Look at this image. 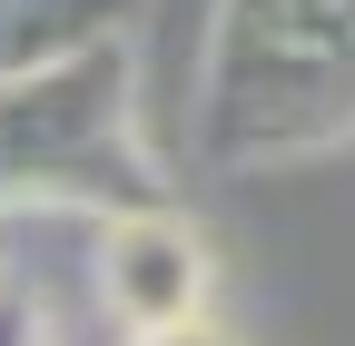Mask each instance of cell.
<instances>
[{
  "label": "cell",
  "instance_id": "277c9868",
  "mask_svg": "<svg viewBox=\"0 0 355 346\" xmlns=\"http://www.w3.org/2000/svg\"><path fill=\"white\" fill-rule=\"evenodd\" d=\"M109 10L119 0H0V79L60 60V50H79V40H99Z\"/></svg>",
  "mask_w": 355,
  "mask_h": 346
},
{
  "label": "cell",
  "instance_id": "8992f818",
  "mask_svg": "<svg viewBox=\"0 0 355 346\" xmlns=\"http://www.w3.org/2000/svg\"><path fill=\"white\" fill-rule=\"evenodd\" d=\"M119 346H217V336L188 317V327H139V336H119Z\"/></svg>",
  "mask_w": 355,
  "mask_h": 346
},
{
  "label": "cell",
  "instance_id": "3957f363",
  "mask_svg": "<svg viewBox=\"0 0 355 346\" xmlns=\"http://www.w3.org/2000/svg\"><path fill=\"white\" fill-rule=\"evenodd\" d=\"M99 307L119 317V336L139 327H188L207 307V247L188 218L168 208H119L99 228Z\"/></svg>",
  "mask_w": 355,
  "mask_h": 346
},
{
  "label": "cell",
  "instance_id": "5b68a950",
  "mask_svg": "<svg viewBox=\"0 0 355 346\" xmlns=\"http://www.w3.org/2000/svg\"><path fill=\"white\" fill-rule=\"evenodd\" d=\"M0 346H50V307L20 267H0Z\"/></svg>",
  "mask_w": 355,
  "mask_h": 346
},
{
  "label": "cell",
  "instance_id": "6da1fadb",
  "mask_svg": "<svg viewBox=\"0 0 355 346\" xmlns=\"http://www.w3.org/2000/svg\"><path fill=\"white\" fill-rule=\"evenodd\" d=\"M198 139L227 168L355 139V0H227Z\"/></svg>",
  "mask_w": 355,
  "mask_h": 346
},
{
  "label": "cell",
  "instance_id": "7a4b0ae2",
  "mask_svg": "<svg viewBox=\"0 0 355 346\" xmlns=\"http://www.w3.org/2000/svg\"><path fill=\"white\" fill-rule=\"evenodd\" d=\"M0 208H148L128 139V50L109 30L0 79Z\"/></svg>",
  "mask_w": 355,
  "mask_h": 346
}]
</instances>
